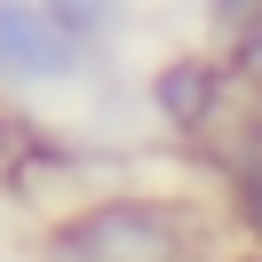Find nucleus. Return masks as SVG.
I'll list each match as a JSON object with an SVG mask.
<instances>
[{
	"mask_svg": "<svg viewBox=\"0 0 262 262\" xmlns=\"http://www.w3.org/2000/svg\"><path fill=\"white\" fill-rule=\"evenodd\" d=\"M238 72L246 64H230L223 48H183V56H167V64H151L143 103H151V119L175 127V135H214L230 88H238Z\"/></svg>",
	"mask_w": 262,
	"mask_h": 262,
	"instance_id": "7ed1b4c3",
	"label": "nucleus"
},
{
	"mask_svg": "<svg viewBox=\"0 0 262 262\" xmlns=\"http://www.w3.org/2000/svg\"><path fill=\"white\" fill-rule=\"evenodd\" d=\"M96 72V56L48 16V0H0V96H40Z\"/></svg>",
	"mask_w": 262,
	"mask_h": 262,
	"instance_id": "f03ea898",
	"label": "nucleus"
},
{
	"mask_svg": "<svg viewBox=\"0 0 262 262\" xmlns=\"http://www.w3.org/2000/svg\"><path fill=\"white\" fill-rule=\"evenodd\" d=\"M48 16H56V24H64V32H72V40H80V48L103 64V48L127 32L135 0H48Z\"/></svg>",
	"mask_w": 262,
	"mask_h": 262,
	"instance_id": "20e7f679",
	"label": "nucleus"
},
{
	"mask_svg": "<svg viewBox=\"0 0 262 262\" xmlns=\"http://www.w3.org/2000/svg\"><path fill=\"white\" fill-rule=\"evenodd\" d=\"M207 214L167 191H103L40 230V262H199Z\"/></svg>",
	"mask_w": 262,
	"mask_h": 262,
	"instance_id": "f257e3e1",
	"label": "nucleus"
},
{
	"mask_svg": "<svg viewBox=\"0 0 262 262\" xmlns=\"http://www.w3.org/2000/svg\"><path fill=\"white\" fill-rule=\"evenodd\" d=\"M254 80H262V64H254Z\"/></svg>",
	"mask_w": 262,
	"mask_h": 262,
	"instance_id": "39448f33",
	"label": "nucleus"
}]
</instances>
